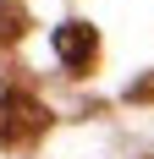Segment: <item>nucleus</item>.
I'll return each instance as SVG.
<instances>
[{"instance_id": "obj_1", "label": "nucleus", "mask_w": 154, "mask_h": 159, "mask_svg": "<svg viewBox=\"0 0 154 159\" xmlns=\"http://www.w3.org/2000/svg\"><path fill=\"white\" fill-rule=\"evenodd\" d=\"M50 132V110L28 93H0V148H28Z\"/></svg>"}, {"instance_id": "obj_2", "label": "nucleus", "mask_w": 154, "mask_h": 159, "mask_svg": "<svg viewBox=\"0 0 154 159\" xmlns=\"http://www.w3.org/2000/svg\"><path fill=\"white\" fill-rule=\"evenodd\" d=\"M55 49H61V61L72 66V71H88V66L99 61V33H94L88 22H61V28H55Z\"/></svg>"}, {"instance_id": "obj_3", "label": "nucleus", "mask_w": 154, "mask_h": 159, "mask_svg": "<svg viewBox=\"0 0 154 159\" xmlns=\"http://www.w3.org/2000/svg\"><path fill=\"white\" fill-rule=\"evenodd\" d=\"M22 28H28V11H22V6H11V0H0V44L22 39Z\"/></svg>"}]
</instances>
